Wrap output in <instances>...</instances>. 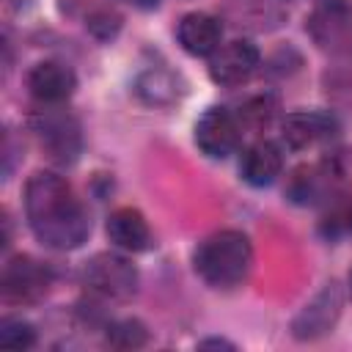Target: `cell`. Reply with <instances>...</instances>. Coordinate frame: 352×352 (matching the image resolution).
<instances>
[{"label": "cell", "mask_w": 352, "mask_h": 352, "mask_svg": "<svg viewBox=\"0 0 352 352\" xmlns=\"http://www.w3.org/2000/svg\"><path fill=\"white\" fill-rule=\"evenodd\" d=\"M25 217L36 239L52 250H74L88 239L91 220L72 184L50 170H36L25 184Z\"/></svg>", "instance_id": "obj_1"}, {"label": "cell", "mask_w": 352, "mask_h": 352, "mask_svg": "<svg viewBox=\"0 0 352 352\" xmlns=\"http://www.w3.org/2000/svg\"><path fill=\"white\" fill-rule=\"evenodd\" d=\"M192 264L204 283L214 289H234L253 270V245L248 234L236 228H223L198 245Z\"/></svg>", "instance_id": "obj_2"}, {"label": "cell", "mask_w": 352, "mask_h": 352, "mask_svg": "<svg viewBox=\"0 0 352 352\" xmlns=\"http://www.w3.org/2000/svg\"><path fill=\"white\" fill-rule=\"evenodd\" d=\"M82 280L85 286L104 297V300H116V302H126L138 294V270L129 258L118 256V253H96L85 270H82Z\"/></svg>", "instance_id": "obj_3"}, {"label": "cell", "mask_w": 352, "mask_h": 352, "mask_svg": "<svg viewBox=\"0 0 352 352\" xmlns=\"http://www.w3.org/2000/svg\"><path fill=\"white\" fill-rule=\"evenodd\" d=\"M33 132H36L41 148L50 154V160H55L60 165L74 162L82 148L80 124L66 110H41L33 118Z\"/></svg>", "instance_id": "obj_4"}, {"label": "cell", "mask_w": 352, "mask_h": 352, "mask_svg": "<svg viewBox=\"0 0 352 352\" xmlns=\"http://www.w3.org/2000/svg\"><path fill=\"white\" fill-rule=\"evenodd\" d=\"M344 308V294L338 283H327L322 286L302 308L300 314L292 319V336L297 341H316L322 336H327Z\"/></svg>", "instance_id": "obj_5"}, {"label": "cell", "mask_w": 352, "mask_h": 352, "mask_svg": "<svg viewBox=\"0 0 352 352\" xmlns=\"http://www.w3.org/2000/svg\"><path fill=\"white\" fill-rule=\"evenodd\" d=\"M258 60H261V55H258L253 41L234 38V41L220 44L209 55V77L217 85L234 88V85H242L253 77V72L258 69Z\"/></svg>", "instance_id": "obj_6"}, {"label": "cell", "mask_w": 352, "mask_h": 352, "mask_svg": "<svg viewBox=\"0 0 352 352\" xmlns=\"http://www.w3.org/2000/svg\"><path fill=\"white\" fill-rule=\"evenodd\" d=\"M52 275L44 264H38L30 256H14L3 267V297L8 302H38L50 292Z\"/></svg>", "instance_id": "obj_7"}, {"label": "cell", "mask_w": 352, "mask_h": 352, "mask_svg": "<svg viewBox=\"0 0 352 352\" xmlns=\"http://www.w3.org/2000/svg\"><path fill=\"white\" fill-rule=\"evenodd\" d=\"M239 135V124L226 107H209L195 124V146L212 160H226L234 154Z\"/></svg>", "instance_id": "obj_8"}, {"label": "cell", "mask_w": 352, "mask_h": 352, "mask_svg": "<svg viewBox=\"0 0 352 352\" xmlns=\"http://www.w3.org/2000/svg\"><path fill=\"white\" fill-rule=\"evenodd\" d=\"M308 33L324 50H336L352 36V6L346 0H324L308 16Z\"/></svg>", "instance_id": "obj_9"}, {"label": "cell", "mask_w": 352, "mask_h": 352, "mask_svg": "<svg viewBox=\"0 0 352 352\" xmlns=\"http://www.w3.org/2000/svg\"><path fill=\"white\" fill-rule=\"evenodd\" d=\"M77 88L74 72L60 60H41L28 72V91L41 104H60Z\"/></svg>", "instance_id": "obj_10"}, {"label": "cell", "mask_w": 352, "mask_h": 352, "mask_svg": "<svg viewBox=\"0 0 352 352\" xmlns=\"http://www.w3.org/2000/svg\"><path fill=\"white\" fill-rule=\"evenodd\" d=\"M333 118L319 110H294L280 124V138L289 148L300 151L333 135Z\"/></svg>", "instance_id": "obj_11"}, {"label": "cell", "mask_w": 352, "mask_h": 352, "mask_svg": "<svg viewBox=\"0 0 352 352\" xmlns=\"http://www.w3.org/2000/svg\"><path fill=\"white\" fill-rule=\"evenodd\" d=\"M220 33H223L220 22L204 11H192V14L182 16V22L176 28V38H179L182 50L195 58L212 55L220 47Z\"/></svg>", "instance_id": "obj_12"}, {"label": "cell", "mask_w": 352, "mask_h": 352, "mask_svg": "<svg viewBox=\"0 0 352 352\" xmlns=\"http://www.w3.org/2000/svg\"><path fill=\"white\" fill-rule=\"evenodd\" d=\"M107 236L116 248L129 253H140L151 245V228L146 217L132 206H121L107 217Z\"/></svg>", "instance_id": "obj_13"}, {"label": "cell", "mask_w": 352, "mask_h": 352, "mask_svg": "<svg viewBox=\"0 0 352 352\" xmlns=\"http://www.w3.org/2000/svg\"><path fill=\"white\" fill-rule=\"evenodd\" d=\"M283 168V154L272 140H258L253 146H248V151L242 154L239 162V173L248 184L253 187H267L280 176Z\"/></svg>", "instance_id": "obj_14"}, {"label": "cell", "mask_w": 352, "mask_h": 352, "mask_svg": "<svg viewBox=\"0 0 352 352\" xmlns=\"http://www.w3.org/2000/svg\"><path fill=\"white\" fill-rule=\"evenodd\" d=\"M135 94L140 96V102L154 104V107H162V104L176 102V96H179V80L170 72H165V69H146L135 80Z\"/></svg>", "instance_id": "obj_15"}, {"label": "cell", "mask_w": 352, "mask_h": 352, "mask_svg": "<svg viewBox=\"0 0 352 352\" xmlns=\"http://www.w3.org/2000/svg\"><path fill=\"white\" fill-rule=\"evenodd\" d=\"M148 341V330L140 319H121L107 327V344L116 349H140Z\"/></svg>", "instance_id": "obj_16"}, {"label": "cell", "mask_w": 352, "mask_h": 352, "mask_svg": "<svg viewBox=\"0 0 352 352\" xmlns=\"http://www.w3.org/2000/svg\"><path fill=\"white\" fill-rule=\"evenodd\" d=\"M36 344V330L25 319H3L0 322V346L8 349H30Z\"/></svg>", "instance_id": "obj_17"}, {"label": "cell", "mask_w": 352, "mask_h": 352, "mask_svg": "<svg viewBox=\"0 0 352 352\" xmlns=\"http://www.w3.org/2000/svg\"><path fill=\"white\" fill-rule=\"evenodd\" d=\"M275 110H278V102H275L272 96H256V99H250V102L245 104L242 118H245L248 124H253V126H267L270 118L275 116Z\"/></svg>", "instance_id": "obj_18"}, {"label": "cell", "mask_w": 352, "mask_h": 352, "mask_svg": "<svg viewBox=\"0 0 352 352\" xmlns=\"http://www.w3.org/2000/svg\"><path fill=\"white\" fill-rule=\"evenodd\" d=\"M198 346H217V349H220V346H226V349H234V344H231V341H226V338H204Z\"/></svg>", "instance_id": "obj_19"}, {"label": "cell", "mask_w": 352, "mask_h": 352, "mask_svg": "<svg viewBox=\"0 0 352 352\" xmlns=\"http://www.w3.org/2000/svg\"><path fill=\"white\" fill-rule=\"evenodd\" d=\"M124 3H132L138 8H157L160 6V0H124Z\"/></svg>", "instance_id": "obj_20"}, {"label": "cell", "mask_w": 352, "mask_h": 352, "mask_svg": "<svg viewBox=\"0 0 352 352\" xmlns=\"http://www.w3.org/2000/svg\"><path fill=\"white\" fill-rule=\"evenodd\" d=\"M349 294H352V272H349Z\"/></svg>", "instance_id": "obj_21"}]
</instances>
